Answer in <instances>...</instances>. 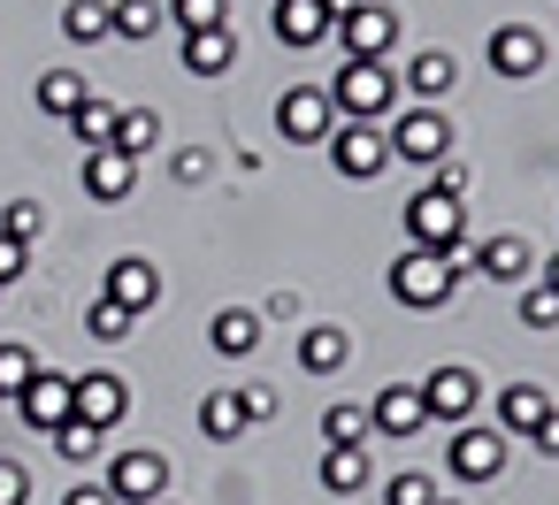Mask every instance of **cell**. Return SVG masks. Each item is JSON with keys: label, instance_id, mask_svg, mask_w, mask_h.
I'll use <instances>...</instances> for the list:
<instances>
[{"label": "cell", "instance_id": "1", "mask_svg": "<svg viewBox=\"0 0 559 505\" xmlns=\"http://www.w3.org/2000/svg\"><path fill=\"white\" fill-rule=\"evenodd\" d=\"M460 268H475V245H467V253H421V245H406V253L391 261V299L414 306V314H429V306L452 299Z\"/></svg>", "mask_w": 559, "mask_h": 505}, {"label": "cell", "instance_id": "2", "mask_svg": "<svg viewBox=\"0 0 559 505\" xmlns=\"http://www.w3.org/2000/svg\"><path fill=\"white\" fill-rule=\"evenodd\" d=\"M322 93H330V108H337L345 123H383V116H399V77H391V62H337V77H330Z\"/></svg>", "mask_w": 559, "mask_h": 505}, {"label": "cell", "instance_id": "3", "mask_svg": "<svg viewBox=\"0 0 559 505\" xmlns=\"http://www.w3.org/2000/svg\"><path fill=\"white\" fill-rule=\"evenodd\" d=\"M406 238L421 253H467V200L444 192V184H421L406 200Z\"/></svg>", "mask_w": 559, "mask_h": 505}, {"label": "cell", "instance_id": "4", "mask_svg": "<svg viewBox=\"0 0 559 505\" xmlns=\"http://www.w3.org/2000/svg\"><path fill=\"white\" fill-rule=\"evenodd\" d=\"M330 32H337L345 62H391V47H399V16L383 9V0H345Z\"/></svg>", "mask_w": 559, "mask_h": 505}, {"label": "cell", "instance_id": "5", "mask_svg": "<svg viewBox=\"0 0 559 505\" xmlns=\"http://www.w3.org/2000/svg\"><path fill=\"white\" fill-rule=\"evenodd\" d=\"M322 146H330L337 177H353V184H368V177L391 169V131H383V123H345V116H337V131H330Z\"/></svg>", "mask_w": 559, "mask_h": 505}, {"label": "cell", "instance_id": "6", "mask_svg": "<svg viewBox=\"0 0 559 505\" xmlns=\"http://www.w3.org/2000/svg\"><path fill=\"white\" fill-rule=\"evenodd\" d=\"M421 406H429V421H475V406H483V375L475 368H460V360H444V368H429L421 375Z\"/></svg>", "mask_w": 559, "mask_h": 505}, {"label": "cell", "instance_id": "7", "mask_svg": "<svg viewBox=\"0 0 559 505\" xmlns=\"http://www.w3.org/2000/svg\"><path fill=\"white\" fill-rule=\"evenodd\" d=\"M391 161H421V169L452 161V123H444L437 108H406V116L391 123Z\"/></svg>", "mask_w": 559, "mask_h": 505}, {"label": "cell", "instance_id": "8", "mask_svg": "<svg viewBox=\"0 0 559 505\" xmlns=\"http://www.w3.org/2000/svg\"><path fill=\"white\" fill-rule=\"evenodd\" d=\"M276 131H284L292 146H322V139L337 131V108H330V93H322V85H292V93L276 100Z\"/></svg>", "mask_w": 559, "mask_h": 505}, {"label": "cell", "instance_id": "9", "mask_svg": "<svg viewBox=\"0 0 559 505\" xmlns=\"http://www.w3.org/2000/svg\"><path fill=\"white\" fill-rule=\"evenodd\" d=\"M108 490H116V505H154V497H169V459L162 452H108Z\"/></svg>", "mask_w": 559, "mask_h": 505}, {"label": "cell", "instance_id": "10", "mask_svg": "<svg viewBox=\"0 0 559 505\" xmlns=\"http://www.w3.org/2000/svg\"><path fill=\"white\" fill-rule=\"evenodd\" d=\"M483 62H490L506 85H528V77L544 70V32H536V24H498L490 47H483Z\"/></svg>", "mask_w": 559, "mask_h": 505}, {"label": "cell", "instance_id": "11", "mask_svg": "<svg viewBox=\"0 0 559 505\" xmlns=\"http://www.w3.org/2000/svg\"><path fill=\"white\" fill-rule=\"evenodd\" d=\"M123 413H131V383H123V375H70V421L116 429Z\"/></svg>", "mask_w": 559, "mask_h": 505}, {"label": "cell", "instance_id": "12", "mask_svg": "<svg viewBox=\"0 0 559 505\" xmlns=\"http://www.w3.org/2000/svg\"><path fill=\"white\" fill-rule=\"evenodd\" d=\"M414 429H429L421 383H383V390L368 398V436H391V444H406Z\"/></svg>", "mask_w": 559, "mask_h": 505}, {"label": "cell", "instance_id": "13", "mask_svg": "<svg viewBox=\"0 0 559 505\" xmlns=\"http://www.w3.org/2000/svg\"><path fill=\"white\" fill-rule=\"evenodd\" d=\"M475 276H490V284H506V291H521V284H536V245H528L521 230H498V238H483V245H475Z\"/></svg>", "mask_w": 559, "mask_h": 505}, {"label": "cell", "instance_id": "14", "mask_svg": "<svg viewBox=\"0 0 559 505\" xmlns=\"http://www.w3.org/2000/svg\"><path fill=\"white\" fill-rule=\"evenodd\" d=\"M100 299H116L123 314H154V306H162V268H154L146 253H123V261H108Z\"/></svg>", "mask_w": 559, "mask_h": 505}, {"label": "cell", "instance_id": "15", "mask_svg": "<svg viewBox=\"0 0 559 505\" xmlns=\"http://www.w3.org/2000/svg\"><path fill=\"white\" fill-rule=\"evenodd\" d=\"M444 467H452L460 482H490V474L506 467V436H498V429H483V421H460V429H452Z\"/></svg>", "mask_w": 559, "mask_h": 505}, {"label": "cell", "instance_id": "16", "mask_svg": "<svg viewBox=\"0 0 559 505\" xmlns=\"http://www.w3.org/2000/svg\"><path fill=\"white\" fill-rule=\"evenodd\" d=\"M78 184H85L100 207H123V200H131V184H139V161H131V154H116V146H93V154H85V169H78Z\"/></svg>", "mask_w": 559, "mask_h": 505}, {"label": "cell", "instance_id": "17", "mask_svg": "<svg viewBox=\"0 0 559 505\" xmlns=\"http://www.w3.org/2000/svg\"><path fill=\"white\" fill-rule=\"evenodd\" d=\"M16 413L39 429V436H55L62 421H70V375H55V368H39L24 390H16Z\"/></svg>", "mask_w": 559, "mask_h": 505}, {"label": "cell", "instance_id": "18", "mask_svg": "<svg viewBox=\"0 0 559 505\" xmlns=\"http://www.w3.org/2000/svg\"><path fill=\"white\" fill-rule=\"evenodd\" d=\"M544 413H551V390H544V383H506V390H498V436H506V444H513V436L528 444V436L544 429Z\"/></svg>", "mask_w": 559, "mask_h": 505}, {"label": "cell", "instance_id": "19", "mask_svg": "<svg viewBox=\"0 0 559 505\" xmlns=\"http://www.w3.org/2000/svg\"><path fill=\"white\" fill-rule=\"evenodd\" d=\"M330 24H337L330 0H276V39H284V47H322Z\"/></svg>", "mask_w": 559, "mask_h": 505}, {"label": "cell", "instance_id": "20", "mask_svg": "<svg viewBox=\"0 0 559 505\" xmlns=\"http://www.w3.org/2000/svg\"><path fill=\"white\" fill-rule=\"evenodd\" d=\"M399 85H406V93H414L421 108H437V100H444V93L460 85V62H452L444 47H421V55L406 62V77H399Z\"/></svg>", "mask_w": 559, "mask_h": 505}, {"label": "cell", "instance_id": "21", "mask_svg": "<svg viewBox=\"0 0 559 505\" xmlns=\"http://www.w3.org/2000/svg\"><path fill=\"white\" fill-rule=\"evenodd\" d=\"M238 62V32L230 24H215V32H185V70L192 77H223Z\"/></svg>", "mask_w": 559, "mask_h": 505}, {"label": "cell", "instance_id": "22", "mask_svg": "<svg viewBox=\"0 0 559 505\" xmlns=\"http://www.w3.org/2000/svg\"><path fill=\"white\" fill-rule=\"evenodd\" d=\"M261 329H269V322H261L253 306H223V314L207 322V345H215L223 360H246V352L261 345Z\"/></svg>", "mask_w": 559, "mask_h": 505}, {"label": "cell", "instance_id": "23", "mask_svg": "<svg viewBox=\"0 0 559 505\" xmlns=\"http://www.w3.org/2000/svg\"><path fill=\"white\" fill-rule=\"evenodd\" d=\"M353 360V337L337 329V322H314V329H299V368L307 375H337Z\"/></svg>", "mask_w": 559, "mask_h": 505}, {"label": "cell", "instance_id": "24", "mask_svg": "<svg viewBox=\"0 0 559 505\" xmlns=\"http://www.w3.org/2000/svg\"><path fill=\"white\" fill-rule=\"evenodd\" d=\"M162 24H169L162 0H116V9H108V39H131V47H154Z\"/></svg>", "mask_w": 559, "mask_h": 505}, {"label": "cell", "instance_id": "25", "mask_svg": "<svg viewBox=\"0 0 559 505\" xmlns=\"http://www.w3.org/2000/svg\"><path fill=\"white\" fill-rule=\"evenodd\" d=\"M32 100H39V108H47V116H55V123H70V116H78V108H85V100H93V85H85V77H78V70H47V77H39V93H32Z\"/></svg>", "mask_w": 559, "mask_h": 505}, {"label": "cell", "instance_id": "26", "mask_svg": "<svg viewBox=\"0 0 559 505\" xmlns=\"http://www.w3.org/2000/svg\"><path fill=\"white\" fill-rule=\"evenodd\" d=\"M108 146H116V154H131V161H146V154L162 146V116H154V108H123Z\"/></svg>", "mask_w": 559, "mask_h": 505}, {"label": "cell", "instance_id": "27", "mask_svg": "<svg viewBox=\"0 0 559 505\" xmlns=\"http://www.w3.org/2000/svg\"><path fill=\"white\" fill-rule=\"evenodd\" d=\"M200 436H207V444H238V436H246L238 390H207V398H200Z\"/></svg>", "mask_w": 559, "mask_h": 505}, {"label": "cell", "instance_id": "28", "mask_svg": "<svg viewBox=\"0 0 559 505\" xmlns=\"http://www.w3.org/2000/svg\"><path fill=\"white\" fill-rule=\"evenodd\" d=\"M322 444H337V452H360V444H368V406H345V398H330V406H322Z\"/></svg>", "mask_w": 559, "mask_h": 505}, {"label": "cell", "instance_id": "29", "mask_svg": "<svg viewBox=\"0 0 559 505\" xmlns=\"http://www.w3.org/2000/svg\"><path fill=\"white\" fill-rule=\"evenodd\" d=\"M314 474H322L330 497H353V490H368V452H337V444H330Z\"/></svg>", "mask_w": 559, "mask_h": 505}, {"label": "cell", "instance_id": "30", "mask_svg": "<svg viewBox=\"0 0 559 505\" xmlns=\"http://www.w3.org/2000/svg\"><path fill=\"white\" fill-rule=\"evenodd\" d=\"M62 39L70 47H100L108 39V0H70V9H62Z\"/></svg>", "mask_w": 559, "mask_h": 505}, {"label": "cell", "instance_id": "31", "mask_svg": "<svg viewBox=\"0 0 559 505\" xmlns=\"http://www.w3.org/2000/svg\"><path fill=\"white\" fill-rule=\"evenodd\" d=\"M55 452H62L70 467H93V459H108V429H85V421H62V429H55Z\"/></svg>", "mask_w": 559, "mask_h": 505}, {"label": "cell", "instance_id": "32", "mask_svg": "<svg viewBox=\"0 0 559 505\" xmlns=\"http://www.w3.org/2000/svg\"><path fill=\"white\" fill-rule=\"evenodd\" d=\"M0 238L39 245V238H47V207H39V200H9V207H0Z\"/></svg>", "mask_w": 559, "mask_h": 505}, {"label": "cell", "instance_id": "33", "mask_svg": "<svg viewBox=\"0 0 559 505\" xmlns=\"http://www.w3.org/2000/svg\"><path fill=\"white\" fill-rule=\"evenodd\" d=\"M169 24L177 32H215V24H230V0H169Z\"/></svg>", "mask_w": 559, "mask_h": 505}, {"label": "cell", "instance_id": "34", "mask_svg": "<svg viewBox=\"0 0 559 505\" xmlns=\"http://www.w3.org/2000/svg\"><path fill=\"white\" fill-rule=\"evenodd\" d=\"M116 116H123V108H108V100L93 93V100H85V108L70 116V131H78L85 146H108V139H116Z\"/></svg>", "mask_w": 559, "mask_h": 505}, {"label": "cell", "instance_id": "35", "mask_svg": "<svg viewBox=\"0 0 559 505\" xmlns=\"http://www.w3.org/2000/svg\"><path fill=\"white\" fill-rule=\"evenodd\" d=\"M521 322L528 329H559V291L536 276V284H521Z\"/></svg>", "mask_w": 559, "mask_h": 505}, {"label": "cell", "instance_id": "36", "mask_svg": "<svg viewBox=\"0 0 559 505\" xmlns=\"http://www.w3.org/2000/svg\"><path fill=\"white\" fill-rule=\"evenodd\" d=\"M383 505H437V482H429L421 467H399V474L383 482Z\"/></svg>", "mask_w": 559, "mask_h": 505}, {"label": "cell", "instance_id": "37", "mask_svg": "<svg viewBox=\"0 0 559 505\" xmlns=\"http://www.w3.org/2000/svg\"><path fill=\"white\" fill-rule=\"evenodd\" d=\"M131 322H139V314H123L116 299H93V314H85V329H93L100 345H123V337H131Z\"/></svg>", "mask_w": 559, "mask_h": 505}, {"label": "cell", "instance_id": "38", "mask_svg": "<svg viewBox=\"0 0 559 505\" xmlns=\"http://www.w3.org/2000/svg\"><path fill=\"white\" fill-rule=\"evenodd\" d=\"M238 413H246V429L253 421H276L284 413V390L276 383H238Z\"/></svg>", "mask_w": 559, "mask_h": 505}, {"label": "cell", "instance_id": "39", "mask_svg": "<svg viewBox=\"0 0 559 505\" xmlns=\"http://www.w3.org/2000/svg\"><path fill=\"white\" fill-rule=\"evenodd\" d=\"M39 375V360H32V345H0V398H16L24 383Z\"/></svg>", "mask_w": 559, "mask_h": 505}, {"label": "cell", "instance_id": "40", "mask_svg": "<svg viewBox=\"0 0 559 505\" xmlns=\"http://www.w3.org/2000/svg\"><path fill=\"white\" fill-rule=\"evenodd\" d=\"M169 177H177V184H207V177H215V154H207V146H185V154L169 161Z\"/></svg>", "mask_w": 559, "mask_h": 505}, {"label": "cell", "instance_id": "41", "mask_svg": "<svg viewBox=\"0 0 559 505\" xmlns=\"http://www.w3.org/2000/svg\"><path fill=\"white\" fill-rule=\"evenodd\" d=\"M0 505H32V467L24 459H0Z\"/></svg>", "mask_w": 559, "mask_h": 505}, {"label": "cell", "instance_id": "42", "mask_svg": "<svg viewBox=\"0 0 559 505\" xmlns=\"http://www.w3.org/2000/svg\"><path fill=\"white\" fill-rule=\"evenodd\" d=\"M32 268V245H16V238H0V291H9L16 276Z\"/></svg>", "mask_w": 559, "mask_h": 505}, {"label": "cell", "instance_id": "43", "mask_svg": "<svg viewBox=\"0 0 559 505\" xmlns=\"http://www.w3.org/2000/svg\"><path fill=\"white\" fill-rule=\"evenodd\" d=\"M261 322H299V291H269V306H261Z\"/></svg>", "mask_w": 559, "mask_h": 505}, {"label": "cell", "instance_id": "44", "mask_svg": "<svg viewBox=\"0 0 559 505\" xmlns=\"http://www.w3.org/2000/svg\"><path fill=\"white\" fill-rule=\"evenodd\" d=\"M528 452H544V459H559V406H551V413H544V429H536V436H528Z\"/></svg>", "mask_w": 559, "mask_h": 505}, {"label": "cell", "instance_id": "45", "mask_svg": "<svg viewBox=\"0 0 559 505\" xmlns=\"http://www.w3.org/2000/svg\"><path fill=\"white\" fill-rule=\"evenodd\" d=\"M62 505H116V490H108V482H78Z\"/></svg>", "mask_w": 559, "mask_h": 505}, {"label": "cell", "instance_id": "46", "mask_svg": "<svg viewBox=\"0 0 559 505\" xmlns=\"http://www.w3.org/2000/svg\"><path fill=\"white\" fill-rule=\"evenodd\" d=\"M536 276H544V284L559 291V253H551V261H536Z\"/></svg>", "mask_w": 559, "mask_h": 505}, {"label": "cell", "instance_id": "47", "mask_svg": "<svg viewBox=\"0 0 559 505\" xmlns=\"http://www.w3.org/2000/svg\"><path fill=\"white\" fill-rule=\"evenodd\" d=\"M437 505H460V497H437Z\"/></svg>", "mask_w": 559, "mask_h": 505}, {"label": "cell", "instance_id": "48", "mask_svg": "<svg viewBox=\"0 0 559 505\" xmlns=\"http://www.w3.org/2000/svg\"><path fill=\"white\" fill-rule=\"evenodd\" d=\"M330 9H345V0H330Z\"/></svg>", "mask_w": 559, "mask_h": 505}, {"label": "cell", "instance_id": "49", "mask_svg": "<svg viewBox=\"0 0 559 505\" xmlns=\"http://www.w3.org/2000/svg\"><path fill=\"white\" fill-rule=\"evenodd\" d=\"M154 505H169V497H154Z\"/></svg>", "mask_w": 559, "mask_h": 505}]
</instances>
